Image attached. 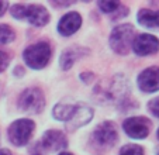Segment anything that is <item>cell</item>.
Masks as SVG:
<instances>
[{
    "label": "cell",
    "mask_w": 159,
    "mask_h": 155,
    "mask_svg": "<svg viewBox=\"0 0 159 155\" xmlns=\"http://www.w3.org/2000/svg\"><path fill=\"white\" fill-rule=\"evenodd\" d=\"M149 110L152 111L155 116L159 117V97L158 99H153V100L149 103Z\"/></svg>",
    "instance_id": "21"
},
{
    "label": "cell",
    "mask_w": 159,
    "mask_h": 155,
    "mask_svg": "<svg viewBox=\"0 0 159 155\" xmlns=\"http://www.w3.org/2000/svg\"><path fill=\"white\" fill-rule=\"evenodd\" d=\"M14 38L13 30L6 26V24H0V44H9Z\"/></svg>",
    "instance_id": "15"
},
{
    "label": "cell",
    "mask_w": 159,
    "mask_h": 155,
    "mask_svg": "<svg viewBox=\"0 0 159 155\" xmlns=\"http://www.w3.org/2000/svg\"><path fill=\"white\" fill-rule=\"evenodd\" d=\"M149 124L145 117H131L124 121V131L132 138H145L149 133Z\"/></svg>",
    "instance_id": "5"
},
{
    "label": "cell",
    "mask_w": 159,
    "mask_h": 155,
    "mask_svg": "<svg viewBox=\"0 0 159 155\" xmlns=\"http://www.w3.org/2000/svg\"><path fill=\"white\" fill-rule=\"evenodd\" d=\"M25 17L28 18L31 24L34 26H45L49 20L48 12L44 9L42 6H38V4H30V6H25Z\"/></svg>",
    "instance_id": "10"
},
{
    "label": "cell",
    "mask_w": 159,
    "mask_h": 155,
    "mask_svg": "<svg viewBox=\"0 0 159 155\" xmlns=\"http://www.w3.org/2000/svg\"><path fill=\"white\" fill-rule=\"evenodd\" d=\"M34 130V123L31 120L21 119L14 121L9 128L10 140L14 145H24L31 137V133Z\"/></svg>",
    "instance_id": "3"
},
{
    "label": "cell",
    "mask_w": 159,
    "mask_h": 155,
    "mask_svg": "<svg viewBox=\"0 0 159 155\" xmlns=\"http://www.w3.org/2000/svg\"><path fill=\"white\" fill-rule=\"evenodd\" d=\"M51 57V48L47 42H38L24 51V59L28 66L34 69H41L47 65Z\"/></svg>",
    "instance_id": "1"
},
{
    "label": "cell",
    "mask_w": 159,
    "mask_h": 155,
    "mask_svg": "<svg viewBox=\"0 0 159 155\" xmlns=\"http://www.w3.org/2000/svg\"><path fill=\"white\" fill-rule=\"evenodd\" d=\"M82 23V18L78 13H68L65 14L59 21V26H58V31H59L62 35H72L75 31L79 30Z\"/></svg>",
    "instance_id": "9"
},
{
    "label": "cell",
    "mask_w": 159,
    "mask_h": 155,
    "mask_svg": "<svg viewBox=\"0 0 159 155\" xmlns=\"http://www.w3.org/2000/svg\"><path fill=\"white\" fill-rule=\"evenodd\" d=\"M138 21L145 27H159V10H141Z\"/></svg>",
    "instance_id": "13"
},
{
    "label": "cell",
    "mask_w": 159,
    "mask_h": 155,
    "mask_svg": "<svg viewBox=\"0 0 159 155\" xmlns=\"http://www.w3.org/2000/svg\"><path fill=\"white\" fill-rule=\"evenodd\" d=\"M42 144H44V147L47 149H49V151H57V149H62L66 147V138L61 131L51 130V131L45 133Z\"/></svg>",
    "instance_id": "11"
},
{
    "label": "cell",
    "mask_w": 159,
    "mask_h": 155,
    "mask_svg": "<svg viewBox=\"0 0 159 155\" xmlns=\"http://www.w3.org/2000/svg\"><path fill=\"white\" fill-rule=\"evenodd\" d=\"M158 155H159V151H158Z\"/></svg>",
    "instance_id": "26"
},
{
    "label": "cell",
    "mask_w": 159,
    "mask_h": 155,
    "mask_svg": "<svg viewBox=\"0 0 159 155\" xmlns=\"http://www.w3.org/2000/svg\"><path fill=\"white\" fill-rule=\"evenodd\" d=\"M132 37H134V28L129 24H124V26H118L114 28L113 34L110 38V44L113 49L117 51L118 54H127L131 45Z\"/></svg>",
    "instance_id": "2"
},
{
    "label": "cell",
    "mask_w": 159,
    "mask_h": 155,
    "mask_svg": "<svg viewBox=\"0 0 159 155\" xmlns=\"http://www.w3.org/2000/svg\"><path fill=\"white\" fill-rule=\"evenodd\" d=\"M11 16L16 18H24L25 17V6L23 4H14L11 7Z\"/></svg>",
    "instance_id": "19"
},
{
    "label": "cell",
    "mask_w": 159,
    "mask_h": 155,
    "mask_svg": "<svg viewBox=\"0 0 159 155\" xmlns=\"http://www.w3.org/2000/svg\"><path fill=\"white\" fill-rule=\"evenodd\" d=\"M75 59H76L75 51H73V49H66L65 52L62 54V57H61V66H62L63 69L70 68Z\"/></svg>",
    "instance_id": "16"
},
{
    "label": "cell",
    "mask_w": 159,
    "mask_h": 155,
    "mask_svg": "<svg viewBox=\"0 0 159 155\" xmlns=\"http://www.w3.org/2000/svg\"><path fill=\"white\" fill-rule=\"evenodd\" d=\"M44 96L38 89H27L21 93L18 99V106L21 110L28 113H39L44 109Z\"/></svg>",
    "instance_id": "4"
},
{
    "label": "cell",
    "mask_w": 159,
    "mask_h": 155,
    "mask_svg": "<svg viewBox=\"0 0 159 155\" xmlns=\"http://www.w3.org/2000/svg\"><path fill=\"white\" fill-rule=\"evenodd\" d=\"M9 62H10L9 55H7L6 52H3V51H0V72L4 71V69L7 68Z\"/></svg>",
    "instance_id": "20"
},
{
    "label": "cell",
    "mask_w": 159,
    "mask_h": 155,
    "mask_svg": "<svg viewBox=\"0 0 159 155\" xmlns=\"http://www.w3.org/2000/svg\"><path fill=\"white\" fill-rule=\"evenodd\" d=\"M158 137H159V130H158Z\"/></svg>",
    "instance_id": "25"
},
{
    "label": "cell",
    "mask_w": 159,
    "mask_h": 155,
    "mask_svg": "<svg viewBox=\"0 0 159 155\" xmlns=\"http://www.w3.org/2000/svg\"><path fill=\"white\" fill-rule=\"evenodd\" d=\"M138 85L144 92H156L159 89V68L152 66L139 75Z\"/></svg>",
    "instance_id": "7"
},
{
    "label": "cell",
    "mask_w": 159,
    "mask_h": 155,
    "mask_svg": "<svg viewBox=\"0 0 159 155\" xmlns=\"http://www.w3.org/2000/svg\"><path fill=\"white\" fill-rule=\"evenodd\" d=\"M132 48L135 54L138 55H149L156 52L159 48V41L156 37L149 34H141L132 41Z\"/></svg>",
    "instance_id": "6"
},
{
    "label": "cell",
    "mask_w": 159,
    "mask_h": 155,
    "mask_svg": "<svg viewBox=\"0 0 159 155\" xmlns=\"http://www.w3.org/2000/svg\"><path fill=\"white\" fill-rule=\"evenodd\" d=\"M94 138L100 145H113L117 140V131L111 123H103L94 131Z\"/></svg>",
    "instance_id": "8"
},
{
    "label": "cell",
    "mask_w": 159,
    "mask_h": 155,
    "mask_svg": "<svg viewBox=\"0 0 159 155\" xmlns=\"http://www.w3.org/2000/svg\"><path fill=\"white\" fill-rule=\"evenodd\" d=\"M7 7V3H4V2H0V14H3L4 9Z\"/></svg>",
    "instance_id": "22"
},
{
    "label": "cell",
    "mask_w": 159,
    "mask_h": 155,
    "mask_svg": "<svg viewBox=\"0 0 159 155\" xmlns=\"http://www.w3.org/2000/svg\"><path fill=\"white\" fill-rule=\"evenodd\" d=\"M93 117V110L92 109H89V107H76V111H75V114L72 116V119L69 120L70 121V128H76V127H79V125H83V124H86L87 121H89L90 119Z\"/></svg>",
    "instance_id": "12"
},
{
    "label": "cell",
    "mask_w": 159,
    "mask_h": 155,
    "mask_svg": "<svg viewBox=\"0 0 159 155\" xmlns=\"http://www.w3.org/2000/svg\"><path fill=\"white\" fill-rule=\"evenodd\" d=\"M118 6H120V4H118L117 2H100V3H99V7L104 13H113V12H116Z\"/></svg>",
    "instance_id": "18"
},
{
    "label": "cell",
    "mask_w": 159,
    "mask_h": 155,
    "mask_svg": "<svg viewBox=\"0 0 159 155\" xmlns=\"http://www.w3.org/2000/svg\"><path fill=\"white\" fill-rule=\"evenodd\" d=\"M0 155H11L9 151H6V149H0Z\"/></svg>",
    "instance_id": "23"
},
{
    "label": "cell",
    "mask_w": 159,
    "mask_h": 155,
    "mask_svg": "<svg viewBox=\"0 0 159 155\" xmlns=\"http://www.w3.org/2000/svg\"><path fill=\"white\" fill-rule=\"evenodd\" d=\"M120 155H144V151L139 145H134V144H129L121 148Z\"/></svg>",
    "instance_id": "17"
},
{
    "label": "cell",
    "mask_w": 159,
    "mask_h": 155,
    "mask_svg": "<svg viewBox=\"0 0 159 155\" xmlns=\"http://www.w3.org/2000/svg\"><path fill=\"white\" fill-rule=\"evenodd\" d=\"M76 107L78 106H72V105H58L54 109V116L58 120H62V121H69L72 119V116L75 114Z\"/></svg>",
    "instance_id": "14"
},
{
    "label": "cell",
    "mask_w": 159,
    "mask_h": 155,
    "mask_svg": "<svg viewBox=\"0 0 159 155\" xmlns=\"http://www.w3.org/2000/svg\"><path fill=\"white\" fill-rule=\"evenodd\" d=\"M61 155H72V154H69V152H62Z\"/></svg>",
    "instance_id": "24"
}]
</instances>
